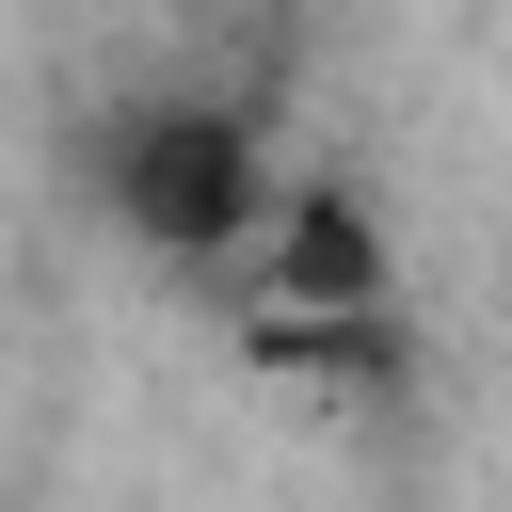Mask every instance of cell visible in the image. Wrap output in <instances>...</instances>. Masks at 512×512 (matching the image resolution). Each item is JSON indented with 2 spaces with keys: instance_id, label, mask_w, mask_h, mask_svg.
I'll list each match as a JSON object with an SVG mask.
<instances>
[{
  "instance_id": "cell-1",
  "label": "cell",
  "mask_w": 512,
  "mask_h": 512,
  "mask_svg": "<svg viewBox=\"0 0 512 512\" xmlns=\"http://www.w3.org/2000/svg\"><path fill=\"white\" fill-rule=\"evenodd\" d=\"M272 208H288V176H272L256 112H224V96H144V112H112V224H128L144 256L224 272V256L272 240Z\"/></svg>"
}]
</instances>
